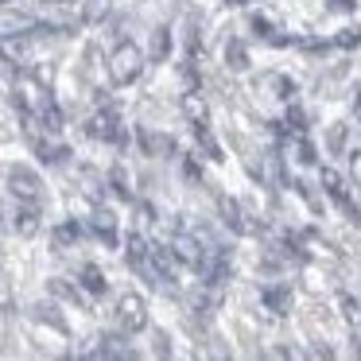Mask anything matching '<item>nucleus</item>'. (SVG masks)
Returning a JSON list of instances; mask_svg holds the SVG:
<instances>
[{
  "label": "nucleus",
  "mask_w": 361,
  "mask_h": 361,
  "mask_svg": "<svg viewBox=\"0 0 361 361\" xmlns=\"http://www.w3.org/2000/svg\"><path fill=\"white\" fill-rule=\"evenodd\" d=\"M105 66H109V78L117 82V86H128V82H136L144 71V51L136 47V43H121Z\"/></svg>",
  "instance_id": "f257e3e1"
},
{
  "label": "nucleus",
  "mask_w": 361,
  "mask_h": 361,
  "mask_svg": "<svg viewBox=\"0 0 361 361\" xmlns=\"http://www.w3.org/2000/svg\"><path fill=\"white\" fill-rule=\"evenodd\" d=\"M8 187H12V195H16L20 202H35V198L43 195V179H39V175H35L27 164L8 167Z\"/></svg>",
  "instance_id": "f03ea898"
},
{
  "label": "nucleus",
  "mask_w": 361,
  "mask_h": 361,
  "mask_svg": "<svg viewBox=\"0 0 361 361\" xmlns=\"http://www.w3.org/2000/svg\"><path fill=\"white\" fill-rule=\"evenodd\" d=\"M117 322L121 330H128V334H136V330H144V322H148V307H144L140 295H121L117 299Z\"/></svg>",
  "instance_id": "7ed1b4c3"
},
{
  "label": "nucleus",
  "mask_w": 361,
  "mask_h": 361,
  "mask_svg": "<svg viewBox=\"0 0 361 361\" xmlns=\"http://www.w3.org/2000/svg\"><path fill=\"white\" fill-rule=\"evenodd\" d=\"M12 229L20 237H32L39 229V214H35V202H24L20 210H12Z\"/></svg>",
  "instance_id": "20e7f679"
},
{
  "label": "nucleus",
  "mask_w": 361,
  "mask_h": 361,
  "mask_svg": "<svg viewBox=\"0 0 361 361\" xmlns=\"http://www.w3.org/2000/svg\"><path fill=\"white\" fill-rule=\"evenodd\" d=\"M35 319H43V322H51L55 330H66V319L59 314V307L55 303H39L35 307Z\"/></svg>",
  "instance_id": "39448f33"
},
{
  "label": "nucleus",
  "mask_w": 361,
  "mask_h": 361,
  "mask_svg": "<svg viewBox=\"0 0 361 361\" xmlns=\"http://www.w3.org/2000/svg\"><path fill=\"white\" fill-rule=\"evenodd\" d=\"M82 288H86V291H94V295H102V291H105L102 272H97V268H82Z\"/></svg>",
  "instance_id": "423d86ee"
},
{
  "label": "nucleus",
  "mask_w": 361,
  "mask_h": 361,
  "mask_svg": "<svg viewBox=\"0 0 361 361\" xmlns=\"http://www.w3.org/2000/svg\"><path fill=\"white\" fill-rule=\"evenodd\" d=\"M229 66H233V71H245V66H249V55H245V47H237V43H229Z\"/></svg>",
  "instance_id": "0eeeda50"
},
{
  "label": "nucleus",
  "mask_w": 361,
  "mask_h": 361,
  "mask_svg": "<svg viewBox=\"0 0 361 361\" xmlns=\"http://www.w3.org/2000/svg\"><path fill=\"white\" fill-rule=\"evenodd\" d=\"M164 55H167V27H159L152 35V59H164Z\"/></svg>",
  "instance_id": "6e6552de"
},
{
  "label": "nucleus",
  "mask_w": 361,
  "mask_h": 361,
  "mask_svg": "<svg viewBox=\"0 0 361 361\" xmlns=\"http://www.w3.org/2000/svg\"><path fill=\"white\" fill-rule=\"evenodd\" d=\"M78 237V226H63V229H55V249H66V245Z\"/></svg>",
  "instance_id": "1a4fd4ad"
},
{
  "label": "nucleus",
  "mask_w": 361,
  "mask_h": 361,
  "mask_svg": "<svg viewBox=\"0 0 361 361\" xmlns=\"http://www.w3.org/2000/svg\"><path fill=\"white\" fill-rule=\"evenodd\" d=\"M94 133L97 136H113V133H117V117H97L94 121Z\"/></svg>",
  "instance_id": "9d476101"
},
{
  "label": "nucleus",
  "mask_w": 361,
  "mask_h": 361,
  "mask_svg": "<svg viewBox=\"0 0 361 361\" xmlns=\"http://www.w3.org/2000/svg\"><path fill=\"white\" fill-rule=\"evenodd\" d=\"M105 8H109L105 0H86V20H102V16H105Z\"/></svg>",
  "instance_id": "9b49d317"
},
{
  "label": "nucleus",
  "mask_w": 361,
  "mask_h": 361,
  "mask_svg": "<svg viewBox=\"0 0 361 361\" xmlns=\"http://www.w3.org/2000/svg\"><path fill=\"white\" fill-rule=\"evenodd\" d=\"M8 307H12V283L0 276V311H8Z\"/></svg>",
  "instance_id": "f8f14e48"
},
{
  "label": "nucleus",
  "mask_w": 361,
  "mask_h": 361,
  "mask_svg": "<svg viewBox=\"0 0 361 361\" xmlns=\"http://www.w3.org/2000/svg\"><path fill=\"white\" fill-rule=\"evenodd\" d=\"M353 179H357V187H361V152L353 156Z\"/></svg>",
  "instance_id": "ddd939ff"
},
{
  "label": "nucleus",
  "mask_w": 361,
  "mask_h": 361,
  "mask_svg": "<svg viewBox=\"0 0 361 361\" xmlns=\"http://www.w3.org/2000/svg\"><path fill=\"white\" fill-rule=\"evenodd\" d=\"M334 8H338V12H350V8H353V0H334Z\"/></svg>",
  "instance_id": "4468645a"
},
{
  "label": "nucleus",
  "mask_w": 361,
  "mask_h": 361,
  "mask_svg": "<svg viewBox=\"0 0 361 361\" xmlns=\"http://www.w3.org/2000/svg\"><path fill=\"white\" fill-rule=\"evenodd\" d=\"M43 4H66V0H43Z\"/></svg>",
  "instance_id": "2eb2a0df"
},
{
  "label": "nucleus",
  "mask_w": 361,
  "mask_h": 361,
  "mask_svg": "<svg viewBox=\"0 0 361 361\" xmlns=\"http://www.w3.org/2000/svg\"><path fill=\"white\" fill-rule=\"evenodd\" d=\"M0 218H4V202H0Z\"/></svg>",
  "instance_id": "dca6fc26"
}]
</instances>
